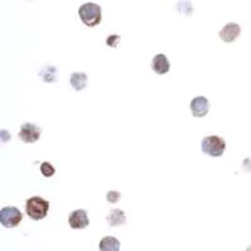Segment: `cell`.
I'll return each instance as SVG.
<instances>
[{"label": "cell", "instance_id": "6da1fadb", "mask_svg": "<svg viewBox=\"0 0 251 251\" xmlns=\"http://www.w3.org/2000/svg\"><path fill=\"white\" fill-rule=\"evenodd\" d=\"M49 210V201L44 200L40 196H33L28 199L25 202L26 215L31 220L39 221V220L46 219Z\"/></svg>", "mask_w": 251, "mask_h": 251}, {"label": "cell", "instance_id": "7a4b0ae2", "mask_svg": "<svg viewBox=\"0 0 251 251\" xmlns=\"http://www.w3.org/2000/svg\"><path fill=\"white\" fill-rule=\"evenodd\" d=\"M80 20L89 28L97 26L102 20V9L96 3H86L80 5L78 10Z\"/></svg>", "mask_w": 251, "mask_h": 251}, {"label": "cell", "instance_id": "3957f363", "mask_svg": "<svg viewBox=\"0 0 251 251\" xmlns=\"http://www.w3.org/2000/svg\"><path fill=\"white\" fill-rule=\"evenodd\" d=\"M226 142L220 136H208L201 142V150L210 157H221L225 152Z\"/></svg>", "mask_w": 251, "mask_h": 251}, {"label": "cell", "instance_id": "277c9868", "mask_svg": "<svg viewBox=\"0 0 251 251\" xmlns=\"http://www.w3.org/2000/svg\"><path fill=\"white\" fill-rule=\"evenodd\" d=\"M22 220H23V214L17 207L8 206V207L1 208L0 211V223L6 228L17 227L22 223Z\"/></svg>", "mask_w": 251, "mask_h": 251}, {"label": "cell", "instance_id": "5b68a950", "mask_svg": "<svg viewBox=\"0 0 251 251\" xmlns=\"http://www.w3.org/2000/svg\"><path fill=\"white\" fill-rule=\"evenodd\" d=\"M42 129L33 123H24L20 127L19 138L25 143H34L40 138Z\"/></svg>", "mask_w": 251, "mask_h": 251}, {"label": "cell", "instance_id": "8992f818", "mask_svg": "<svg viewBox=\"0 0 251 251\" xmlns=\"http://www.w3.org/2000/svg\"><path fill=\"white\" fill-rule=\"evenodd\" d=\"M68 223L73 230H82V228H86L89 225V219L88 214H87L86 210L79 208V210H75V211L72 212L68 217Z\"/></svg>", "mask_w": 251, "mask_h": 251}, {"label": "cell", "instance_id": "52a82bcc", "mask_svg": "<svg viewBox=\"0 0 251 251\" xmlns=\"http://www.w3.org/2000/svg\"><path fill=\"white\" fill-rule=\"evenodd\" d=\"M210 111V102L206 97H196L191 100L192 116L197 118L205 117Z\"/></svg>", "mask_w": 251, "mask_h": 251}, {"label": "cell", "instance_id": "ba28073f", "mask_svg": "<svg viewBox=\"0 0 251 251\" xmlns=\"http://www.w3.org/2000/svg\"><path fill=\"white\" fill-rule=\"evenodd\" d=\"M240 33H241V28H240L239 24L228 23L219 31V35L226 43H232L234 40H236L239 38Z\"/></svg>", "mask_w": 251, "mask_h": 251}, {"label": "cell", "instance_id": "9c48e42d", "mask_svg": "<svg viewBox=\"0 0 251 251\" xmlns=\"http://www.w3.org/2000/svg\"><path fill=\"white\" fill-rule=\"evenodd\" d=\"M152 71L158 75H163L170 72V62L165 54H157L152 59Z\"/></svg>", "mask_w": 251, "mask_h": 251}, {"label": "cell", "instance_id": "30bf717a", "mask_svg": "<svg viewBox=\"0 0 251 251\" xmlns=\"http://www.w3.org/2000/svg\"><path fill=\"white\" fill-rule=\"evenodd\" d=\"M87 82H88V75L83 72H77L71 75V84L75 91H83L87 88Z\"/></svg>", "mask_w": 251, "mask_h": 251}, {"label": "cell", "instance_id": "8fae6325", "mask_svg": "<svg viewBox=\"0 0 251 251\" xmlns=\"http://www.w3.org/2000/svg\"><path fill=\"white\" fill-rule=\"evenodd\" d=\"M121 244L116 237L106 236L100 241V251H120Z\"/></svg>", "mask_w": 251, "mask_h": 251}, {"label": "cell", "instance_id": "7c38bea8", "mask_svg": "<svg viewBox=\"0 0 251 251\" xmlns=\"http://www.w3.org/2000/svg\"><path fill=\"white\" fill-rule=\"evenodd\" d=\"M107 221H108L109 225L112 227L114 226H121V225H125L126 224V215L122 210H118V208H113L109 212L108 217H107Z\"/></svg>", "mask_w": 251, "mask_h": 251}, {"label": "cell", "instance_id": "4fadbf2b", "mask_svg": "<svg viewBox=\"0 0 251 251\" xmlns=\"http://www.w3.org/2000/svg\"><path fill=\"white\" fill-rule=\"evenodd\" d=\"M40 172L43 174L44 177H51L55 174V169L53 165L49 162H43L40 165Z\"/></svg>", "mask_w": 251, "mask_h": 251}, {"label": "cell", "instance_id": "5bb4252c", "mask_svg": "<svg viewBox=\"0 0 251 251\" xmlns=\"http://www.w3.org/2000/svg\"><path fill=\"white\" fill-rule=\"evenodd\" d=\"M121 199V194L117 191H108L107 192V201L111 203L118 202Z\"/></svg>", "mask_w": 251, "mask_h": 251}, {"label": "cell", "instance_id": "9a60e30c", "mask_svg": "<svg viewBox=\"0 0 251 251\" xmlns=\"http://www.w3.org/2000/svg\"><path fill=\"white\" fill-rule=\"evenodd\" d=\"M118 40H120V35H111V37L107 39V44H108L109 47H112V48H114V47H117V43Z\"/></svg>", "mask_w": 251, "mask_h": 251}, {"label": "cell", "instance_id": "2e32d148", "mask_svg": "<svg viewBox=\"0 0 251 251\" xmlns=\"http://www.w3.org/2000/svg\"><path fill=\"white\" fill-rule=\"evenodd\" d=\"M246 251H251V246H250V248H249V249H248V250H246Z\"/></svg>", "mask_w": 251, "mask_h": 251}]
</instances>
